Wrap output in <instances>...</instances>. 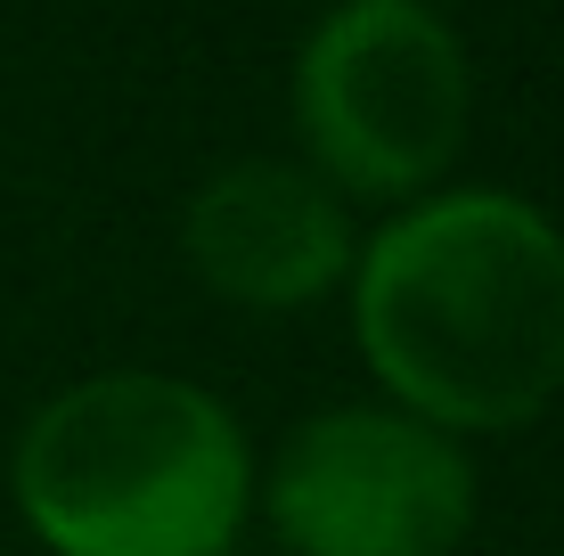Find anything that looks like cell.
<instances>
[{"label":"cell","mask_w":564,"mask_h":556,"mask_svg":"<svg viewBox=\"0 0 564 556\" xmlns=\"http://www.w3.org/2000/svg\"><path fill=\"white\" fill-rule=\"evenodd\" d=\"M246 491V434L181 377H90L17 443V508L57 556H229Z\"/></svg>","instance_id":"7a4b0ae2"},{"label":"cell","mask_w":564,"mask_h":556,"mask_svg":"<svg viewBox=\"0 0 564 556\" xmlns=\"http://www.w3.org/2000/svg\"><path fill=\"white\" fill-rule=\"evenodd\" d=\"M360 352L417 426L499 434L564 385V238L499 188L410 205L360 254Z\"/></svg>","instance_id":"6da1fadb"},{"label":"cell","mask_w":564,"mask_h":556,"mask_svg":"<svg viewBox=\"0 0 564 556\" xmlns=\"http://www.w3.org/2000/svg\"><path fill=\"white\" fill-rule=\"evenodd\" d=\"M181 246H188V271L246 312H295V303L327 295L352 262L344 205L327 197L319 172H295V164L213 172L188 197Z\"/></svg>","instance_id":"5b68a950"},{"label":"cell","mask_w":564,"mask_h":556,"mask_svg":"<svg viewBox=\"0 0 564 556\" xmlns=\"http://www.w3.org/2000/svg\"><path fill=\"white\" fill-rule=\"evenodd\" d=\"M270 524L295 556H451L475 524V467L401 410H327L286 434Z\"/></svg>","instance_id":"277c9868"},{"label":"cell","mask_w":564,"mask_h":556,"mask_svg":"<svg viewBox=\"0 0 564 556\" xmlns=\"http://www.w3.org/2000/svg\"><path fill=\"white\" fill-rule=\"evenodd\" d=\"M466 50L425 0H344L295 66V115L327 181L410 197L466 140Z\"/></svg>","instance_id":"3957f363"}]
</instances>
